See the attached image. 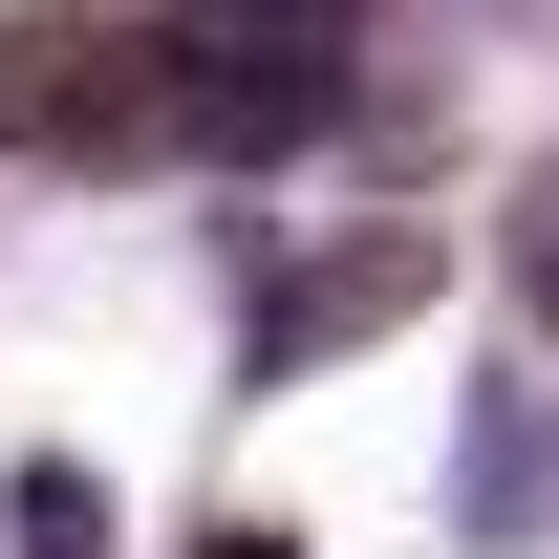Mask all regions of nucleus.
<instances>
[{"instance_id": "nucleus-1", "label": "nucleus", "mask_w": 559, "mask_h": 559, "mask_svg": "<svg viewBox=\"0 0 559 559\" xmlns=\"http://www.w3.org/2000/svg\"><path fill=\"white\" fill-rule=\"evenodd\" d=\"M0 151L22 173H151V151H194L173 0H22L0 22Z\"/></svg>"}, {"instance_id": "nucleus-2", "label": "nucleus", "mask_w": 559, "mask_h": 559, "mask_svg": "<svg viewBox=\"0 0 559 559\" xmlns=\"http://www.w3.org/2000/svg\"><path fill=\"white\" fill-rule=\"evenodd\" d=\"M345 86H366V0H173V108H194L215 173L323 151Z\"/></svg>"}, {"instance_id": "nucleus-3", "label": "nucleus", "mask_w": 559, "mask_h": 559, "mask_svg": "<svg viewBox=\"0 0 559 559\" xmlns=\"http://www.w3.org/2000/svg\"><path fill=\"white\" fill-rule=\"evenodd\" d=\"M430 280H452V237L430 215H366V237H323V259H280L259 280V388H301V366H345V345H388V323H430Z\"/></svg>"}, {"instance_id": "nucleus-4", "label": "nucleus", "mask_w": 559, "mask_h": 559, "mask_svg": "<svg viewBox=\"0 0 559 559\" xmlns=\"http://www.w3.org/2000/svg\"><path fill=\"white\" fill-rule=\"evenodd\" d=\"M0 538L22 559H108V474H86V452H22V474H0Z\"/></svg>"}, {"instance_id": "nucleus-5", "label": "nucleus", "mask_w": 559, "mask_h": 559, "mask_svg": "<svg viewBox=\"0 0 559 559\" xmlns=\"http://www.w3.org/2000/svg\"><path fill=\"white\" fill-rule=\"evenodd\" d=\"M516 280H538V323H559V151H538V194H516Z\"/></svg>"}, {"instance_id": "nucleus-6", "label": "nucleus", "mask_w": 559, "mask_h": 559, "mask_svg": "<svg viewBox=\"0 0 559 559\" xmlns=\"http://www.w3.org/2000/svg\"><path fill=\"white\" fill-rule=\"evenodd\" d=\"M194 559H301V516H194Z\"/></svg>"}]
</instances>
